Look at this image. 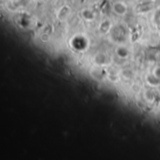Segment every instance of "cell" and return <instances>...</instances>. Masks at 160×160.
I'll use <instances>...</instances> for the list:
<instances>
[{
	"label": "cell",
	"instance_id": "cell-1",
	"mask_svg": "<svg viewBox=\"0 0 160 160\" xmlns=\"http://www.w3.org/2000/svg\"><path fill=\"white\" fill-rule=\"evenodd\" d=\"M112 11L117 14V15H124L127 12V5L124 4V2H121V1H117V2H114L113 5H112Z\"/></svg>",
	"mask_w": 160,
	"mask_h": 160
},
{
	"label": "cell",
	"instance_id": "cell-2",
	"mask_svg": "<svg viewBox=\"0 0 160 160\" xmlns=\"http://www.w3.org/2000/svg\"><path fill=\"white\" fill-rule=\"evenodd\" d=\"M81 15H82V17H84V19L87 20V21H91V20H93L94 18H95L94 12H93L92 10L88 9H85L82 10V11H81Z\"/></svg>",
	"mask_w": 160,
	"mask_h": 160
},
{
	"label": "cell",
	"instance_id": "cell-3",
	"mask_svg": "<svg viewBox=\"0 0 160 160\" xmlns=\"http://www.w3.org/2000/svg\"><path fill=\"white\" fill-rule=\"evenodd\" d=\"M68 12H69V8L68 7H63L61 9H60V11H59V17L60 18H62L63 19V17L65 16V17H67L68 15Z\"/></svg>",
	"mask_w": 160,
	"mask_h": 160
}]
</instances>
